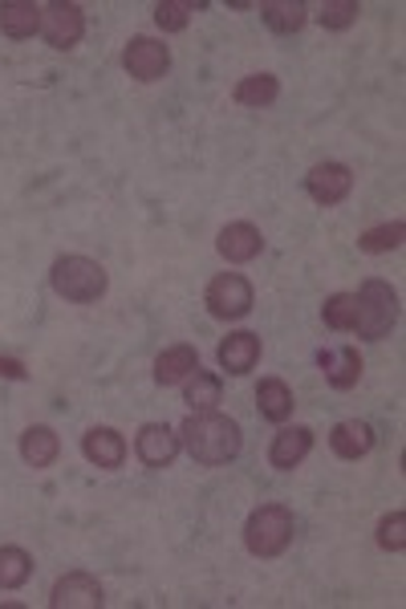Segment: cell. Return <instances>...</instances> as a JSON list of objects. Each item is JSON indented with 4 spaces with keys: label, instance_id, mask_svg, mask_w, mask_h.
<instances>
[{
    "label": "cell",
    "instance_id": "obj_1",
    "mask_svg": "<svg viewBox=\"0 0 406 609\" xmlns=\"http://www.w3.org/2000/svg\"><path fill=\"white\" fill-rule=\"evenodd\" d=\"M179 443L188 447V455L200 467H219L232 464L244 447L240 423L228 419V414L203 411V414H188L183 427H179Z\"/></svg>",
    "mask_w": 406,
    "mask_h": 609
},
{
    "label": "cell",
    "instance_id": "obj_2",
    "mask_svg": "<svg viewBox=\"0 0 406 609\" xmlns=\"http://www.w3.org/2000/svg\"><path fill=\"white\" fill-rule=\"evenodd\" d=\"M353 297H358L353 333L365 337V342H382V337L394 330V321H398V292H394L386 280L370 277L362 289L353 292Z\"/></svg>",
    "mask_w": 406,
    "mask_h": 609
},
{
    "label": "cell",
    "instance_id": "obj_3",
    "mask_svg": "<svg viewBox=\"0 0 406 609\" xmlns=\"http://www.w3.org/2000/svg\"><path fill=\"white\" fill-rule=\"evenodd\" d=\"M49 285H54L57 297H66L74 304H94L102 292H106L110 277L106 268L90 261V256H61L49 268Z\"/></svg>",
    "mask_w": 406,
    "mask_h": 609
},
{
    "label": "cell",
    "instance_id": "obj_4",
    "mask_svg": "<svg viewBox=\"0 0 406 609\" xmlns=\"http://www.w3.org/2000/svg\"><path fill=\"white\" fill-rule=\"evenodd\" d=\"M293 532H297V520L284 503H260L244 520V544L252 556H281L293 544Z\"/></svg>",
    "mask_w": 406,
    "mask_h": 609
},
{
    "label": "cell",
    "instance_id": "obj_5",
    "mask_svg": "<svg viewBox=\"0 0 406 609\" xmlns=\"http://www.w3.org/2000/svg\"><path fill=\"white\" fill-rule=\"evenodd\" d=\"M203 301H207V313L219 321H240L248 318V309H252V285L240 277V273H219L207 292H203Z\"/></svg>",
    "mask_w": 406,
    "mask_h": 609
},
{
    "label": "cell",
    "instance_id": "obj_6",
    "mask_svg": "<svg viewBox=\"0 0 406 609\" xmlns=\"http://www.w3.org/2000/svg\"><path fill=\"white\" fill-rule=\"evenodd\" d=\"M41 33L54 49H74L81 37H86V13L81 4H69V0H54L41 9Z\"/></svg>",
    "mask_w": 406,
    "mask_h": 609
},
{
    "label": "cell",
    "instance_id": "obj_7",
    "mask_svg": "<svg viewBox=\"0 0 406 609\" xmlns=\"http://www.w3.org/2000/svg\"><path fill=\"white\" fill-rule=\"evenodd\" d=\"M122 66L138 81H159L171 69V49L155 37H135L126 45V54H122Z\"/></svg>",
    "mask_w": 406,
    "mask_h": 609
},
{
    "label": "cell",
    "instance_id": "obj_8",
    "mask_svg": "<svg viewBox=\"0 0 406 609\" xmlns=\"http://www.w3.org/2000/svg\"><path fill=\"white\" fill-rule=\"evenodd\" d=\"M179 431H171L167 423H143L138 427V439H135V455L143 459L147 467H171L179 455Z\"/></svg>",
    "mask_w": 406,
    "mask_h": 609
},
{
    "label": "cell",
    "instance_id": "obj_9",
    "mask_svg": "<svg viewBox=\"0 0 406 609\" xmlns=\"http://www.w3.org/2000/svg\"><path fill=\"white\" fill-rule=\"evenodd\" d=\"M305 191H309L322 208H334L353 191V171L346 163H317L309 175H305Z\"/></svg>",
    "mask_w": 406,
    "mask_h": 609
},
{
    "label": "cell",
    "instance_id": "obj_10",
    "mask_svg": "<svg viewBox=\"0 0 406 609\" xmlns=\"http://www.w3.org/2000/svg\"><path fill=\"white\" fill-rule=\"evenodd\" d=\"M102 601H106L102 585L90 573H66V577H57L54 594H49V606L54 609H98Z\"/></svg>",
    "mask_w": 406,
    "mask_h": 609
},
{
    "label": "cell",
    "instance_id": "obj_11",
    "mask_svg": "<svg viewBox=\"0 0 406 609\" xmlns=\"http://www.w3.org/2000/svg\"><path fill=\"white\" fill-rule=\"evenodd\" d=\"M81 455L94 467H102V472H119L126 464V439L114 427H90L81 435Z\"/></svg>",
    "mask_w": 406,
    "mask_h": 609
},
{
    "label": "cell",
    "instance_id": "obj_12",
    "mask_svg": "<svg viewBox=\"0 0 406 609\" xmlns=\"http://www.w3.org/2000/svg\"><path fill=\"white\" fill-rule=\"evenodd\" d=\"M309 451H313L309 427H284V431H277V439H272L269 464L277 467V472H293V467L305 464Z\"/></svg>",
    "mask_w": 406,
    "mask_h": 609
},
{
    "label": "cell",
    "instance_id": "obj_13",
    "mask_svg": "<svg viewBox=\"0 0 406 609\" xmlns=\"http://www.w3.org/2000/svg\"><path fill=\"white\" fill-rule=\"evenodd\" d=\"M216 248L228 265H248V261H257L260 256L264 236H260V228H252V224H228L219 232Z\"/></svg>",
    "mask_w": 406,
    "mask_h": 609
},
{
    "label": "cell",
    "instance_id": "obj_14",
    "mask_svg": "<svg viewBox=\"0 0 406 609\" xmlns=\"http://www.w3.org/2000/svg\"><path fill=\"white\" fill-rule=\"evenodd\" d=\"M317 366H322L325 383L334 386V390H350V386H358V378H362V358H358V350H350V345L322 350V354H317Z\"/></svg>",
    "mask_w": 406,
    "mask_h": 609
},
{
    "label": "cell",
    "instance_id": "obj_15",
    "mask_svg": "<svg viewBox=\"0 0 406 609\" xmlns=\"http://www.w3.org/2000/svg\"><path fill=\"white\" fill-rule=\"evenodd\" d=\"M216 358H219V366L232 374V378H240V374H248L260 362V337L257 333H248V330L228 333V342H219Z\"/></svg>",
    "mask_w": 406,
    "mask_h": 609
},
{
    "label": "cell",
    "instance_id": "obj_16",
    "mask_svg": "<svg viewBox=\"0 0 406 609\" xmlns=\"http://www.w3.org/2000/svg\"><path fill=\"white\" fill-rule=\"evenodd\" d=\"M195 370H200V354H195V345H167L159 358H155V383L159 386L188 383Z\"/></svg>",
    "mask_w": 406,
    "mask_h": 609
},
{
    "label": "cell",
    "instance_id": "obj_17",
    "mask_svg": "<svg viewBox=\"0 0 406 609\" xmlns=\"http://www.w3.org/2000/svg\"><path fill=\"white\" fill-rule=\"evenodd\" d=\"M41 29V4L33 0H0V33L13 41L33 37Z\"/></svg>",
    "mask_w": 406,
    "mask_h": 609
},
{
    "label": "cell",
    "instance_id": "obj_18",
    "mask_svg": "<svg viewBox=\"0 0 406 609\" xmlns=\"http://www.w3.org/2000/svg\"><path fill=\"white\" fill-rule=\"evenodd\" d=\"M329 447H334V455H341V459H362V455H370V447H374V427L362 423V419H346V423L334 427Z\"/></svg>",
    "mask_w": 406,
    "mask_h": 609
},
{
    "label": "cell",
    "instance_id": "obj_19",
    "mask_svg": "<svg viewBox=\"0 0 406 609\" xmlns=\"http://www.w3.org/2000/svg\"><path fill=\"white\" fill-rule=\"evenodd\" d=\"M260 16H264V25H269L272 33L293 37V33H301V29H305V21H309V9H305L301 0H264V4H260Z\"/></svg>",
    "mask_w": 406,
    "mask_h": 609
},
{
    "label": "cell",
    "instance_id": "obj_20",
    "mask_svg": "<svg viewBox=\"0 0 406 609\" xmlns=\"http://www.w3.org/2000/svg\"><path fill=\"white\" fill-rule=\"evenodd\" d=\"M61 455V439L54 435V427H29L21 435V459L29 467H54V459Z\"/></svg>",
    "mask_w": 406,
    "mask_h": 609
},
{
    "label": "cell",
    "instance_id": "obj_21",
    "mask_svg": "<svg viewBox=\"0 0 406 609\" xmlns=\"http://www.w3.org/2000/svg\"><path fill=\"white\" fill-rule=\"evenodd\" d=\"M232 98H236L240 107L264 110V107H272V102L281 98V81H277V74H248V78L236 81Z\"/></svg>",
    "mask_w": 406,
    "mask_h": 609
},
{
    "label": "cell",
    "instance_id": "obj_22",
    "mask_svg": "<svg viewBox=\"0 0 406 609\" xmlns=\"http://www.w3.org/2000/svg\"><path fill=\"white\" fill-rule=\"evenodd\" d=\"M257 407L260 414L269 419V423H284L289 414H293V390H289V383H281V378H264V383L257 386Z\"/></svg>",
    "mask_w": 406,
    "mask_h": 609
},
{
    "label": "cell",
    "instance_id": "obj_23",
    "mask_svg": "<svg viewBox=\"0 0 406 609\" xmlns=\"http://www.w3.org/2000/svg\"><path fill=\"white\" fill-rule=\"evenodd\" d=\"M219 378L216 374H207V370H195L183 383V402L191 407V414H203V411H216L219 407Z\"/></svg>",
    "mask_w": 406,
    "mask_h": 609
},
{
    "label": "cell",
    "instance_id": "obj_24",
    "mask_svg": "<svg viewBox=\"0 0 406 609\" xmlns=\"http://www.w3.org/2000/svg\"><path fill=\"white\" fill-rule=\"evenodd\" d=\"M29 573H33V556L16 544H4L0 549V589H21L29 582Z\"/></svg>",
    "mask_w": 406,
    "mask_h": 609
},
{
    "label": "cell",
    "instance_id": "obj_25",
    "mask_svg": "<svg viewBox=\"0 0 406 609\" xmlns=\"http://www.w3.org/2000/svg\"><path fill=\"white\" fill-rule=\"evenodd\" d=\"M403 240H406V224L403 220H394V224H379V228H370V232H362V236H358V248L370 252V256H379V252L403 248Z\"/></svg>",
    "mask_w": 406,
    "mask_h": 609
},
{
    "label": "cell",
    "instance_id": "obj_26",
    "mask_svg": "<svg viewBox=\"0 0 406 609\" xmlns=\"http://www.w3.org/2000/svg\"><path fill=\"white\" fill-rule=\"evenodd\" d=\"M353 313H358V297L353 292H334V297H325L322 304V318L329 330H353Z\"/></svg>",
    "mask_w": 406,
    "mask_h": 609
},
{
    "label": "cell",
    "instance_id": "obj_27",
    "mask_svg": "<svg viewBox=\"0 0 406 609\" xmlns=\"http://www.w3.org/2000/svg\"><path fill=\"white\" fill-rule=\"evenodd\" d=\"M191 13H195L191 0H159V4H155V25H159L162 33H183Z\"/></svg>",
    "mask_w": 406,
    "mask_h": 609
},
{
    "label": "cell",
    "instance_id": "obj_28",
    "mask_svg": "<svg viewBox=\"0 0 406 609\" xmlns=\"http://www.w3.org/2000/svg\"><path fill=\"white\" fill-rule=\"evenodd\" d=\"M358 13H362L358 0H325L317 9V21H322V29H350Z\"/></svg>",
    "mask_w": 406,
    "mask_h": 609
},
{
    "label": "cell",
    "instance_id": "obj_29",
    "mask_svg": "<svg viewBox=\"0 0 406 609\" xmlns=\"http://www.w3.org/2000/svg\"><path fill=\"white\" fill-rule=\"evenodd\" d=\"M379 544L386 553H403L406 549V512H391L379 524Z\"/></svg>",
    "mask_w": 406,
    "mask_h": 609
},
{
    "label": "cell",
    "instance_id": "obj_30",
    "mask_svg": "<svg viewBox=\"0 0 406 609\" xmlns=\"http://www.w3.org/2000/svg\"><path fill=\"white\" fill-rule=\"evenodd\" d=\"M0 378H13V383H25L29 370L21 358H9V354H0Z\"/></svg>",
    "mask_w": 406,
    "mask_h": 609
}]
</instances>
